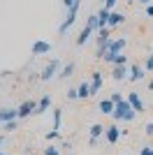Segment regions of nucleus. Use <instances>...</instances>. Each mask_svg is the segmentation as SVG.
<instances>
[{
	"label": "nucleus",
	"instance_id": "1",
	"mask_svg": "<svg viewBox=\"0 0 153 155\" xmlns=\"http://www.w3.org/2000/svg\"><path fill=\"white\" fill-rule=\"evenodd\" d=\"M111 118H114L116 123H121V120L130 123V120H134V118H137V111L132 109V104L127 102V97H125L123 102L116 104V109H114V114H111Z\"/></svg>",
	"mask_w": 153,
	"mask_h": 155
},
{
	"label": "nucleus",
	"instance_id": "2",
	"mask_svg": "<svg viewBox=\"0 0 153 155\" xmlns=\"http://www.w3.org/2000/svg\"><path fill=\"white\" fill-rule=\"evenodd\" d=\"M79 5H81V0H76L74 5L67 9V16H65V21L60 23V28H58V32H60V35H65V32L72 28V23L76 21V12H79Z\"/></svg>",
	"mask_w": 153,
	"mask_h": 155
},
{
	"label": "nucleus",
	"instance_id": "3",
	"mask_svg": "<svg viewBox=\"0 0 153 155\" xmlns=\"http://www.w3.org/2000/svg\"><path fill=\"white\" fill-rule=\"evenodd\" d=\"M30 51H32V56H46V53L51 51V42H46V39H35Z\"/></svg>",
	"mask_w": 153,
	"mask_h": 155
},
{
	"label": "nucleus",
	"instance_id": "4",
	"mask_svg": "<svg viewBox=\"0 0 153 155\" xmlns=\"http://www.w3.org/2000/svg\"><path fill=\"white\" fill-rule=\"evenodd\" d=\"M123 137V130L118 127V125H107V132H104V139H107V143H116L118 139Z\"/></svg>",
	"mask_w": 153,
	"mask_h": 155
},
{
	"label": "nucleus",
	"instance_id": "5",
	"mask_svg": "<svg viewBox=\"0 0 153 155\" xmlns=\"http://www.w3.org/2000/svg\"><path fill=\"white\" fill-rule=\"evenodd\" d=\"M37 111V102H32V100H28V102H23L19 107V118H28V116H32Z\"/></svg>",
	"mask_w": 153,
	"mask_h": 155
},
{
	"label": "nucleus",
	"instance_id": "6",
	"mask_svg": "<svg viewBox=\"0 0 153 155\" xmlns=\"http://www.w3.org/2000/svg\"><path fill=\"white\" fill-rule=\"evenodd\" d=\"M127 77H130L127 65H114V72H111V79H114V81H125Z\"/></svg>",
	"mask_w": 153,
	"mask_h": 155
},
{
	"label": "nucleus",
	"instance_id": "7",
	"mask_svg": "<svg viewBox=\"0 0 153 155\" xmlns=\"http://www.w3.org/2000/svg\"><path fill=\"white\" fill-rule=\"evenodd\" d=\"M9 120H19V109H0V123L5 125Z\"/></svg>",
	"mask_w": 153,
	"mask_h": 155
},
{
	"label": "nucleus",
	"instance_id": "8",
	"mask_svg": "<svg viewBox=\"0 0 153 155\" xmlns=\"http://www.w3.org/2000/svg\"><path fill=\"white\" fill-rule=\"evenodd\" d=\"M127 102L132 104V109L139 114V111H144V102H141V97H139V93H127Z\"/></svg>",
	"mask_w": 153,
	"mask_h": 155
},
{
	"label": "nucleus",
	"instance_id": "9",
	"mask_svg": "<svg viewBox=\"0 0 153 155\" xmlns=\"http://www.w3.org/2000/svg\"><path fill=\"white\" fill-rule=\"evenodd\" d=\"M88 84H90V93H93V95L100 93V88H102V72H93Z\"/></svg>",
	"mask_w": 153,
	"mask_h": 155
},
{
	"label": "nucleus",
	"instance_id": "10",
	"mask_svg": "<svg viewBox=\"0 0 153 155\" xmlns=\"http://www.w3.org/2000/svg\"><path fill=\"white\" fill-rule=\"evenodd\" d=\"M56 70H58V60L53 58V60H51V63H49V65H46V67H44V72L39 74V77H42V81H49V79H53V74H56Z\"/></svg>",
	"mask_w": 153,
	"mask_h": 155
},
{
	"label": "nucleus",
	"instance_id": "11",
	"mask_svg": "<svg viewBox=\"0 0 153 155\" xmlns=\"http://www.w3.org/2000/svg\"><path fill=\"white\" fill-rule=\"evenodd\" d=\"M144 72H146V70H141L139 65H132V67H130V77H127V81H132V84H137V81H141V79L146 77Z\"/></svg>",
	"mask_w": 153,
	"mask_h": 155
},
{
	"label": "nucleus",
	"instance_id": "12",
	"mask_svg": "<svg viewBox=\"0 0 153 155\" xmlns=\"http://www.w3.org/2000/svg\"><path fill=\"white\" fill-rule=\"evenodd\" d=\"M109 16H111V9H104V7H102L100 12H97V30L109 26Z\"/></svg>",
	"mask_w": 153,
	"mask_h": 155
},
{
	"label": "nucleus",
	"instance_id": "13",
	"mask_svg": "<svg viewBox=\"0 0 153 155\" xmlns=\"http://www.w3.org/2000/svg\"><path fill=\"white\" fill-rule=\"evenodd\" d=\"M116 109V104L111 102V97H107V100H102L100 102V114H104V116H111Z\"/></svg>",
	"mask_w": 153,
	"mask_h": 155
},
{
	"label": "nucleus",
	"instance_id": "14",
	"mask_svg": "<svg viewBox=\"0 0 153 155\" xmlns=\"http://www.w3.org/2000/svg\"><path fill=\"white\" fill-rule=\"evenodd\" d=\"M90 35H93V28L86 26L81 32H79V37H76V46H83V44H86V42L90 39Z\"/></svg>",
	"mask_w": 153,
	"mask_h": 155
},
{
	"label": "nucleus",
	"instance_id": "15",
	"mask_svg": "<svg viewBox=\"0 0 153 155\" xmlns=\"http://www.w3.org/2000/svg\"><path fill=\"white\" fill-rule=\"evenodd\" d=\"M90 139H100V137H104V132H107V127L104 125H100V123H95V125H90Z\"/></svg>",
	"mask_w": 153,
	"mask_h": 155
},
{
	"label": "nucleus",
	"instance_id": "16",
	"mask_svg": "<svg viewBox=\"0 0 153 155\" xmlns=\"http://www.w3.org/2000/svg\"><path fill=\"white\" fill-rule=\"evenodd\" d=\"M123 21H125V16H123L121 12H111V16H109V28H116V26H121Z\"/></svg>",
	"mask_w": 153,
	"mask_h": 155
},
{
	"label": "nucleus",
	"instance_id": "17",
	"mask_svg": "<svg viewBox=\"0 0 153 155\" xmlns=\"http://www.w3.org/2000/svg\"><path fill=\"white\" fill-rule=\"evenodd\" d=\"M49 107H51V97L44 95V97L37 102V111H35V114H44V111H49Z\"/></svg>",
	"mask_w": 153,
	"mask_h": 155
},
{
	"label": "nucleus",
	"instance_id": "18",
	"mask_svg": "<svg viewBox=\"0 0 153 155\" xmlns=\"http://www.w3.org/2000/svg\"><path fill=\"white\" fill-rule=\"evenodd\" d=\"M76 91H79V97H83V100H86V97H93V93H90V84H86V81H83Z\"/></svg>",
	"mask_w": 153,
	"mask_h": 155
},
{
	"label": "nucleus",
	"instance_id": "19",
	"mask_svg": "<svg viewBox=\"0 0 153 155\" xmlns=\"http://www.w3.org/2000/svg\"><path fill=\"white\" fill-rule=\"evenodd\" d=\"M60 123H63V109H56L53 111V130L60 132Z\"/></svg>",
	"mask_w": 153,
	"mask_h": 155
},
{
	"label": "nucleus",
	"instance_id": "20",
	"mask_svg": "<svg viewBox=\"0 0 153 155\" xmlns=\"http://www.w3.org/2000/svg\"><path fill=\"white\" fill-rule=\"evenodd\" d=\"M111 65H127V56L125 53H116L111 58Z\"/></svg>",
	"mask_w": 153,
	"mask_h": 155
},
{
	"label": "nucleus",
	"instance_id": "21",
	"mask_svg": "<svg viewBox=\"0 0 153 155\" xmlns=\"http://www.w3.org/2000/svg\"><path fill=\"white\" fill-rule=\"evenodd\" d=\"M72 72H74V63H67V65L63 67V72H60V77L67 79V77H72Z\"/></svg>",
	"mask_w": 153,
	"mask_h": 155
},
{
	"label": "nucleus",
	"instance_id": "22",
	"mask_svg": "<svg viewBox=\"0 0 153 155\" xmlns=\"http://www.w3.org/2000/svg\"><path fill=\"white\" fill-rule=\"evenodd\" d=\"M44 155H60V150H58L56 146H51V143H49V146L44 148Z\"/></svg>",
	"mask_w": 153,
	"mask_h": 155
},
{
	"label": "nucleus",
	"instance_id": "23",
	"mask_svg": "<svg viewBox=\"0 0 153 155\" xmlns=\"http://www.w3.org/2000/svg\"><path fill=\"white\" fill-rule=\"evenodd\" d=\"M86 26H90L93 30L97 28V14H93V16H88V21H86Z\"/></svg>",
	"mask_w": 153,
	"mask_h": 155
},
{
	"label": "nucleus",
	"instance_id": "24",
	"mask_svg": "<svg viewBox=\"0 0 153 155\" xmlns=\"http://www.w3.org/2000/svg\"><path fill=\"white\" fill-rule=\"evenodd\" d=\"M144 70H146V72H153V53H148L146 65H144Z\"/></svg>",
	"mask_w": 153,
	"mask_h": 155
},
{
	"label": "nucleus",
	"instance_id": "25",
	"mask_svg": "<svg viewBox=\"0 0 153 155\" xmlns=\"http://www.w3.org/2000/svg\"><path fill=\"white\" fill-rule=\"evenodd\" d=\"M109 97H111V102H114V104H118V102H123V100H125V97H123L121 93H111Z\"/></svg>",
	"mask_w": 153,
	"mask_h": 155
},
{
	"label": "nucleus",
	"instance_id": "26",
	"mask_svg": "<svg viewBox=\"0 0 153 155\" xmlns=\"http://www.w3.org/2000/svg\"><path fill=\"white\" fill-rule=\"evenodd\" d=\"M16 127H19V123H16V120H9V123H5V130H7V132H14Z\"/></svg>",
	"mask_w": 153,
	"mask_h": 155
},
{
	"label": "nucleus",
	"instance_id": "27",
	"mask_svg": "<svg viewBox=\"0 0 153 155\" xmlns=\"http://www.w3.org/2000/svg\"><path fill=\"white\" fill-rule=\"evenodd\" d=\"M58 137H60V132H58V130H51L49 134H46V139H49V141H53V139H58Z\"/></svg>",
	"mask_w": 153,
	"mask_h": 155
},
{
	"label": "nucleus",
	"instance_id": "28",
	"mask_svg": "<svg viewBox=\"0 0 153 155\" xmlns=\"http://www.w3.org/2000/svg\"><path fill=\"white\" fill-rule=\"evenodd\" d=\"M118 0H104V9H114V5Z\"/></svg>",
	"mask_w": 153,
	"mask_h": 155
},
{
	"label": "nucleus",
	"instance_id": "29",
	"mask_svg": "<svg viewBox=\"0 0 153 155\" xmlns=\"http://www.w3.org/2000/svg\"><path fill=\"white\" fill-rule=\"evenodd\" d=\"M67 97H70V100H76V97H79V91H76V88H72V91H67Z\"/></svg>",
	"mask_w": 153,
	"mask_h": 155
},
{
	"label": "nucleus",
	"instance_id": "30",
	"mask_svg": "<svg viewBox=\"0 0 153 155\" xmlns=\"http://www.w3.org/2000/svg\"><path fill=\"white\" fill-rule=\"evenodd\" d=\"M74 2H76V0H63V7H65V9H70Z\"/></svg>",
	"mask_w": 153,
	"mask_h": 155
},
{
	"label": "nucleus",
	"instance_id": "31",
	"mask_svg": "<svg viewBox=\"0 0 153 155\" xmlns=\"http://www.w3.org/2000/svg\"><path fill=\"white\" fill-rule=\"evenodd\" d=\"M139 155H153V146H151V148H141Z\"/></svg>",
	"mask_w": 153,
	"mask_h": 155
},
{
	"label": "nucleus",
	"instance_id": "32",
	"mask_svg": "<svg viewBox=\"0 0 153 155\" xmlns=\"http://www.w3.org/2000/svg\"><path fill=\"white\" fill-rule=\"evenodd\" d=\"M144 132H146V134H153V120L146 125V130H144Z\"/></svg>",
	"mask_w": 153,
	"mask_h": 155
},
{
	"label": "nucleus",
	"instance_id": "33",
	"mask_svg": "<svg viewBox=\"0 0 153 155\" xmlns=\"http://www.w3.org/2000/svg\"><path fill=\"white\" fill-rule=\"evenodd\" d=\"M146 16H151V19H153V5H146Z\"/></svg>",
	"mask_w": 153,
	"mask_h": 155
},
{
	"label": "nucleus",
	"instance_id": "34",
	"mask_svg": "<svg viewBox=\"0 0 153 155\" xmlns=\"http://www.w3.org/2000/svg\"><path fill=\"white\" fill-rule=\"evenodd\" d=\"M141 5H151V0H139Z\"/></svg>",
	"mask_w": 153,
	"mask_h": 155
},
{
	"label": "nucleus",
	"instance_id": "35",
	"mask_svg": "<svg viewBox=\"0 0 153 155\" xmlns=\"http://www.w3.org/2000/svg\"><path fill=\"white\" fill-rule=\"evenodd\" d=\"M148 91H153V79H151V81H148Z\"/></svg>",
	"mask_w": 153,
	"mask_h": 155
},
{
	"label": "nucleus",
	"instance_id": "36",
	"mask_svg": "<svg viewBox=\"0 0 153 155\" xmlns=\"http://www.w3.org/2000/svg\"><path fill=\"white\" fill-rule=\"evenodd\" d=\"M0 146H2V137H0Z\"/></svg>",
	"mask_w": 153,
	"mask_h": 155
},
{
	"label": "nucleus",
	"instance_id": "37",
	"mask_svg": "<svg viewBox=\"0 0 153 155\" xmlns=\"http://www.w3.org/2000/svg\"><path fill=\"white\" fill-rule=\"evenodd\" d=\"M127 2H137V0H127Z\"/></svg>",
	"mask_w": 153,
	"mask_h": 155
},
{
	"label": "nucleus",
	"instance_id": "38",
	"mask_svg": "<svg viewBox=\"0 0 153 155\" xmlns=\"http://www.w3.org/2000/svg\"><path fill=\"white\" fill-rule=\"evenodd\" d=\"M0 155H7V153H0Z\"/></svg>",
	"mask_w": 153,
	"mask_h": 155
},
{
	"label": "nucleus",
	"instance_id": "39",
	"mask_svg": "<svg viewBox=\"0 0 153 155\" xmlns=\"http://www.w3.org/2000/svg\"><path fill=\"white\" fill-rule=\"evenodd\" d=\"M102 2H104V0H102Z\"/></svg>",
	"mask_w": 153,
	"mask_h": 155
}]
</instances>
